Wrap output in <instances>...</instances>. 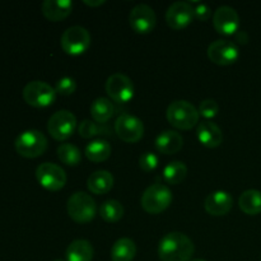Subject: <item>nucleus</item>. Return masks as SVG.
I'll return each instance as SVG.
<instances>
[{
  "label": "nucleus",
  "instance_id": "c756f323",
  "mask_svg": "<svg viewBox=\"0 0 261 261\" xmlns=\"http://www.w3.org/2000/svg\"><path fill=\"white\" fill-rule=\"evenodd\" d=\"M75 89L76 82L71 76H64V78L59 79L55 86L56 93L61 94V96H70V94H73L75 92Z\"/></svg>",
  "mask_w": 261,
  "mask_h": 261
},
{
  "label": "nucleus",
  "instance_id": "7c9ffc66",
  "mask_svg": "<svg viewBox=\"0 0 261 261\" xmlns=\"http://www.w3.org/2000/svg\"><path fill=\"white\" fill-rule=\"evenodd\" d=\"M139 166L144 172H152L158 167V157L152 152L143 153L139 157Z\"/></svg>",
  "mask_w": 261,
  "mask_h": 261
},
{
  "label": "nucleus",
  "instance_id": "ddd939ff",
  "mask_svg": "<svg viewBox=\"0 0 261 261\" xmlns=\"http://www.w3.org/2000/svg\"><path fill=\"white\" fill-rule=\"evenodd\" d=\"M129 23L135 32L145 35L154 30L157 17L152 7L147 4H138L130 12Z\"/></svg>",
  "mask_w": 261,
  "mask_h": 261
},
{
  "label": "nucleus",
  "instance_id": "0eeeda50",
  "mask_svg": "<svg viewBox=\"0 0 261 261\" xmlns=\"http://www.w3.org/2000/svg\"><path fill=\"white\" fill-rule=\"evenodd\" d=\"M60 43L64 53L68 55H81L91 45V33L82 25H73L64 31Z\"/></svg>",
  "mask_w": 261,
  "mask_h": 261
},
{
  "label": "nucleus",
  "instance_id": "39448f33",
  "mask_svg": "<svg viewBox=\"0 0 261 261\" xmlns=\"http://www.w3.org/2000/svg\"><path fill=\"white\" fill-rule=\"evenodd\" d=\"M172 193H171L170 188L162 184H154L150 185L149 188L145 189V191L142 195V203L143 209L149 214H160L163 211L170 206L172 203Z\"/></svg>",
  "mask_w": 261,
  "mask_h": 261
},
{
  "label": "nucleus",
  "instance_id": "5701e85b",
  "mask_svg": "<svg viewBox=\"0 0 261 261\" xmlns=\"http://www.w3.org/2000/svg\"><path fill=\"white\" fill-rule=\"evenodd\" d=\"M239 205L245 214L256 216L261 213V191L249 189L244 191L239 199Z\"/></svg>",
  "mask_w": 261,
  "mask_h": 261
},
{
  "label": "nucleus",
  "instance_id": "9d476101",
  "mask_svg": "<svg viewBox=\"0 0 261 261\" xmlns=\"http://www.w3.org/2000/svg\"><path fill=\"white\" fill-rule=\"evenodd\" d=\"M105 88L110 98L117 103H126L134 97L133 81L122 73L111 74L107 78Z\"/></svg>",
  "mask_w": 261,
  "mask_h": 261
},
{
  "label": "nucleus",
  "instance_id": "bb28decb",
  "mask_svg": "<svg viewBox=\"0 0 261 261\" xmlns=\"http://www.w3.org/2000/svg\"><path fill=\"white\" fill-rule=\"evenodd\" d=\"M99 214H101L102 219L107 223H115V222L120 221L124 216V206L120 201L114 200H106L102 203L101 208H99Z\"/></svg>",
  "mask_w": 261,
  "mask_h": 261
},
{
  "label": "nucleus",
  "instance_id": "c85d7f7f",
  "mask_svg": "<svg viewBox=\"0 0 261 261\" xmlns=\"http://www.w3.org/2000/svg\"><path fill=\"white\" fill-rule=\"evenodd\" d=\"M78 133L82 138L84 139H89V138H93L96 135L99 134H106L107 129L106 127H102L101 124L96 121H92V120H83L81 122L78 127Z\"/></svg>",
  "mask_w": 261,
  "mask_h": 261
},
{
  "label": "nucleus",
  "instance_id": "a211bd4d",
  "mask_svg": "<svg viewBox=\"0 0 261 261\" xmlns=\"http://www.w3.org/2000/svg\"><path fill=\"white\" fill-rule=\"evenodd\" d=\"M155 148L163 154H175L184 147V138L175 130H165L155 138Z\"/></svg>",
  "mask_w": 261,
  "mask_h": 261
},
{
  "label": "nucleus",
  "instance_id": "6ab92c4d",
  "mask_svg": "<svg viewBox=\"0 0 261 261\" xmlns=\"http://www.w3.org/2000/svg\"><path fill=\"white\" fill-rule=\"evenodd\" d=\"M73 9L70 0H45L42 3V13L51 22H60L69 17Z\"/></svg>",
  "mask_w": 261,
  "mask_h": 261
},
{
  "label": "nucleus",
  "instance_id": "423d86ee",
  "mask_svg": "<svg viewBox=\"0 0 261 261\" xmlns=\"http://www.w3.org/2000/svg\"><path fill=\"white\" fill-rule=\"evenodd\" d=\"M23 99L30 106L42 109L53 105L56 99V91L54 87L42 81H32L23 88Z\"/></svg>",
  "mask_w": 261,
  "mask_h": 261
},
{
  "label": "nucleus",
  "instance_id": "b1692460",
  "mask_svg": "<svg viewBox=\"0 0 261 261\" xmlns=\"http://www.w3.org/2000/svg\"><path fill=\"white\" fill-rule=\"evenodd\" d=\"M115 112V107L112 105L111 99L105 98V97H98L94 99L91 105V115L93 121L98 124H105L112 117Z\"/></svg>",
  "mask_w": 261,
  "mask_h": 261
},
{
  "label": "nucleus",
  "instance_id": "473e14b6",
  "mask_svg": "<svg viewBox=\"0 0 261 261\" xmlns=\"http://www.w3.org/2000/svg\"><path fill=\"white\" fill-rule=\"evenodd\" d=\"M194 13H195V18H198L199 20H206L209 19V17L212 15V10L209 8V5L201 4L199 3L195 8H194Z\"/></svg>",
  "mask_w": 261,
  "mask_h": 261
},
{
  "label": "nucleus",
  "instance_id": "f704fd0d",
  "mask_svg": "<svg viewBox=\"0 0 261 261\" xmlns=\"http://www.w3.org/2000/svg\"><path fill=\"white\" fill-rule=\"evenodd\" d=\"M191 261H205V260H203V259H194V260H191Z\"/></svg>",
  "mask_w": 261,
  "mask_h": 261
},
{
  "label": "nucleus",
  "instance_id": "7ed1b4c3",
  "mask_svg": "<svg viewBox=\"0 0 261 261\" xmlns=\"http://www.w3.org/2000/svg\"><path fill=\"white\" fill-rule=\"evenodd\" d=\"M68 214L76 223H89L97 214V205L94 199L84 191H76L68 199L66 204Z\"/></svg>",
  "mask_w": 261,
  "mask_h": 261
},
{
  "label": "nucleus",
  "instance_id": "72a5a7b5",
  "mask_svg": "<svg viewBox=\"0 0 261 261\" xmlns=\"http://www.w3.org/2000/svg\"><path fill=\"white\" fill-rule=\"evenodd\" d=\"M105 0H84V4L89 5V7H99V5L105 4Z\"/></svg>",
  "mask_w": 261,
  "mask_h": 261
},
{
  "label": "nucleus",
  "instance_id": "412c9836",
  "mask_svg": "<svg viewBox=\"0 0 261 261\" xmlns=\"http://www.w3.org/2000/svg\"><path fill=\"white\" fill-rule=\"evenodd\" d=\"M93 246L87 240H74L66 249V261H92Z\"/></svg>",
  "mask_w": 261,
  "mask_h": 261
},
{
  "label": "nucleus",
  "instance_id": "4468645a",
  "mask_svg": "<svg viewBox=\"0 0 261 261\" xmlns=\"http://www.w3.org/2000/svg\"><path fill=\"white\" fill-rule=\"evenodd\" d=\"M213 25L221 35L231 36L237 33L240 27V17L236 9L229 5L217 8L213 14Z\"/></svg>",
  "mask_w": 261,
  "mask_h": 261
},
{
  "label": "nucleus",
  "instance_id": "f8f14e48",
  "mask_svg": "<svg viewBox=\"0 0 261 261\" xmlns=\"http://www.w3.org/2000/svg\"><path fill=\"white\" fill-rule=\"evenodd\" d=\"M240 51L234 42L229 40H217L209 45L208 58L217 65L227 66L233 64L239 59Z\"/></svg>",
  "mask_w": 261,
  "mask_h": 261
},
{
  "label": "nucleus",
  "instance_id": "4be33fe9",
  "mask_svg": "<svg viewBox=\"0 0 261 261\" xmlns=\"http://www.w3.org/2000/svg\"><path fill=\"white\" fill-rule=\"evenodd\" d=\"M137 255V245L132 239H120L112 245L111 261H132Z\"/></svg>",
  "mask_w": 261,
  "mask_h": 261
},
{
  "label": "nucleus",
  "instance_id": "393cba45",
  "mask_svg": "<svg viewBox=\"0 0 261 261\" xmlns=\"http://www.w3.org/2000/svg\"><path fill=\"white\" fill-rule=\"evenodd\" d=\"M111 144L105 139L92 140L86 147V157L92 162H103L111 155Z\"/></svg>",
  "mask_w": 261,
  "mask_h": 261
},
{
  "label": "nucleus",
  "instance_id": "20e7f679",
  "mask_svg": "<svg viewBox=\"0 0 261 261\" xmlns=\"http://www.w3.org/2000/svg\"><path fill=\"white\" fill-rule=\"evenodd\" d=\"M15 150L24 158H37L47 149V138L38 130L31 129L20 133L14 142Z\"/></svg>",
  "mask_w": 261,
  "mask_h": 261
},
{
  "label": "nucleus",
  "instance_id": "f3484780",
  "mask_svg": "<svg viewBox=\"0 0 261 261\" xmlns=\"http://www.w3.org/2000/svg\"><path fill=\"white\" fill-rule=\"evenodd\" d=\"M196 134H198L199 142L206 148H217L223 142V133L221 127L209 120L198 125Z\"/></svg>",
  "mask_w": 261,
  "mask_h": 261
},
{
  "label": "nucleus",
  "instance_id": "f03ea898",
  "mask_svg": "<svg viewBox=\"0 0 261 261\" xmlns=\"http://www.w3.org/2000/svg\"><path fill=\"white\" fill-rule=\"evenodd\" d=\"M168 122L176 129L190 130L199 122V110L185 99H178L173 101L167 107L166 112Z\"/></svg>",
  "mask_w": 261,
  "mask_h": 261
},
{
  "label": "nucleus",
  "instance_id": "dca6fc26",
  "mask_svg": "<svg viewBox=\"0 0 261 261\" xmlns=\"http://www.w3.org/2000/svg\"><path fill=\"white\" fill-rule=\"evenodd\" d=\"M233 205V199H232L231 194L227 191L218 190L211 193L205 199L204 203V208L208 212L211 216L221 217L226 216Z\"/></svg>",
  "mask_w": 261,
  "mask_h": 261
},
{
  "label": "nucleus",
  "instance_id": "2f4dec72",
  "mask_svg": "<svg viewBox=\"0 0 261 261\" xmlns=\"http://www.w3.org/2000/svg\"><path fill=\"white\" fill-rule=\"evenodd\" d=\"M219 111L218 103H217L214 99H204L203 102H200V106H199V114L201 115L205 119H213L217 116Z\"/></svg>",
  "mask_w": 261,
  "mask_h": 261
},
{
  "label": "nucleus",
  "instance_id": "cd10ccee",
  "mask_svg": "<svg viewBox=\"0 0 261 261\" xmlns=\"http://www.w3.org/2000/svg\"><path fill=\"white\" fill-rule=\"evenodd\" d=\"M58 157L66 166H78L82 162L81 150L70 143H64L58 148Z\"/></svg>",
  "mask_w": 261,
  "mask_h": 261
},
{
  "label": "nucleus",
  "instance_id": "f257e3e1",
  "mask_svg": "<svg viewBox=\"0 0 261 261\" xmlns=\"http://www.w3.org/2000/svg\"><path fill=\"white\" fill-rule=\"evenodd\" d=\"M193 241L181 232L165 234L158 246V255L162 261H190L194 254Z\"/></svg>",
  "mask_w": 261,
  "mask_h": 261
},
{
  "label": "nucleus",
  "instance_id": "2eb2a0df",
  "mask_svg": "<svg viewBox=\"0 0 261 261\" xmlns=\"http://www.w3.org/2000/svg\"><path fill=\"white\" fill-rule=\"evenodd\" d=\"M195 18L194 8L190 3L175 2L168 7L166 12V22L172 30H182L188 27Z\"/></svg>",
  "mask_w": 261,
  "mask_h": 261
},
{
  "label": "nucleus",
  "instance_id": "1a4fd4ad",
  "mask_svg": "<svg viewBox=\"0 0 261 261\" xmlns=\"http://www.w3.org/2000/svg\"><path fill=\"white\" fill-rule=\"evenodd\" d=\"M36 178L40 185L48 191L61 190L68 180L65 171L60 166L50 162L41 163L36 168Z\"/></svg>",
  "mask_w": 261,
  "mask_h": 261
},
{
  "label": "nucleus",
  "instance_id": "9b49d317",
  "mask_svg": "<svg viewBox=\"0 0 261 261\" xmlns=\"http://www.w3.org/2000/svg\"><path fill=\"white\" fill-rule=\"evenodd\" d=\"M115 133L125 143L139 142L144 134L142 120L130 114H121L115 122Z\"/></svg>",
  "mask_w": 261,
  "mask_h": 261
},
{
  "label": "nucleus",
  "instance_id": "6e6552de",
  "mask_svg": "<svg viewBox=\"0 0 261 261\" xmlns=\"http://www.w3.org/2000/svg\"><path fill=\"white\" fill-rule=\"evenodd\" d=\"M76 129V117L73 112L60 110L48 119L47 132L55 140H66Z\"/></svg>",
  "mask_w": 261,
  "mask_h": 261
},
{
  "label": "nucleus",
  "instance_id": "a878e982",
  "mask_svg": "<svg viewBox=\"0 0 261 261\" xmlns=\"http://www.w3.org/2000/svg\"><path fill=\"white\" fill-rule=\"evenodd\" d=\"M186 175H188V167L181 161H173L170 162L163 170V177L168 184L172 185H177L185 180Z\"/></svg>",
  "mask_w": 261,
  "mask_h": 261
},
{
  "label": "nucleus",
  "instance_id": "aec40b11",
  "mask_svg": "<svg viewBox=\"0 0 261 261\" xmlns=\"http://www.w3.org/2000/svg\"><path fill=\"white\" fill-rule=\"evenodd\" d=\"M114 186V176L106 170H98L91 173L87 180V188L92 194L102 195L107 194Z\"/></svg>",
  "mask_w": 261,
  "mask_h": 261
},
{
  "label": "nucleus",
  "instance_id": "c9c22d12",
  "mask_svg": "<svg viewBox=\"0 0 261 261\" xmlns=\"http://www.w3.org/2000/svg\"><path fill=\"white\" fill-rule=\"evenodd\" d=\"M53 261H65V260H63V259H55V260H53Z\"/></svg>",
  "mask_w": 261,
  "mask_h": 261
}]
</instances>
